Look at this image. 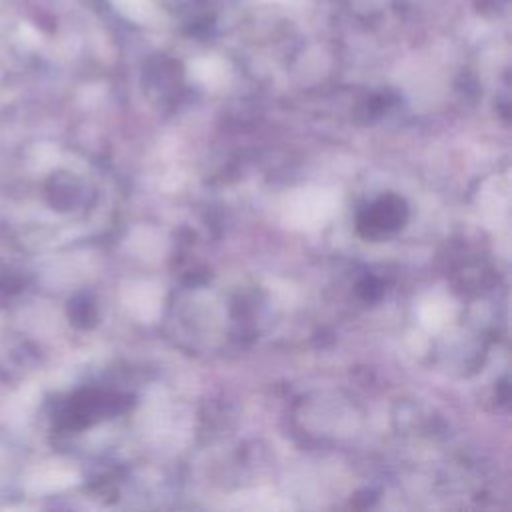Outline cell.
<instances>
[{
    "mask_svg": "<svg viewBox=\"0 0 512 512\" xmlns=\"http://www.w3.org/2000/svg\"><path fill=\"white\" fill-rule=\"evenodd\" d=\"M408 208L406 202L400 196L388 194L380 200H376L372 206H368L360 218H358V228L364 236L378 238L382 234L394 232L400 228L406 220Z\"/></svg>",
    "mask_w": 512,
    "mask_h": 512,
    "instance_id": "6da1fadb",
    "label": "cell"
},
{
    "mask_svg": "<svg viewBox=\"0 0 512 512\" xmlns=\"http://www.w3.org/2000/svg\"><path fill=\"white\" fill-rule=\"evenodd\" d=\"M360 292L364 294V298L366 300H372V298H376L378 294H380V290H378V284L370 278V280H364V284L360 286Z\"/></svg>",
    "mask_w": 512,
    "mask_h": 512,
    "instance_id": "7a4b0ae2",
    "label": "cell"
}]
</instances>
